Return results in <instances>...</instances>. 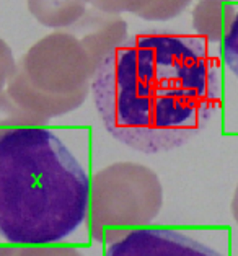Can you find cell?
Masks as SVG:
<instances>
[{"mask_svg": "<svg viewBox=\"0 0 238 256\" xmlns=\"http://www.w3.org/2000/svg\"><path fill=\"white\" fill-rule=\"evenodd\" d=\"M92 93L114 139L137 152L160 154L206 128L220 103V82L201 40L134 34L100 64Z\"/></svg>", "mask_w": 238, "mask_h": 256, "instance_id": "6da1fadb", "label": "cell"}, {"mask_svg": "<svg viewBox=\"0 0 238 256\" xmlns=\"http://www.w3.org/2000/svg\"><path fill=\"white\" fill-rule=\"evenodd\" d=\"M90 180L52 130H0V236L10 245H56L84 226Z\"/></svg>", "mask_w": 238, "mask_h": 256, "instance_id": "7a4b0ae2", "label": "cell"}, {"mask_svg": "<svg viewBox=\"0 0 238 256\" xmlns=\"http://www.w3.org/2000/svg\"><path fill=\"white\" fill-rule=\"evenodd\" d=\"M164 190L156 173L132 162H119L95 173L90 190L92 235L114 242L130 228L147 226L158 216Z\"/></svg>", "mask_w": 238, "mask_h": 256, "instance_id": "3957f363", "label": "cell"}, {"mask_svg": "<svg viewBox=\"0 0 238 256\" xmlns=\"http://www.w3.org/2000/svg\"><path fill=\"white\" fill-rule=\"evenodd\" d=\"M18 70L40 93L66 96L90 92L98 66L82 41L66 28L34 42L18 62Z\"/></svg>", "mask_w": 238, "mask_h": 256, "instance_id": "277c9868", "label": "cell"}, {"mask_svg": "<svg viewBox=\"0 0 238 256\" xmlns=\"http://www.w3.org/2000/svg\"><path fill=\"white\" fill-rule=\"evenodd\" d=\"M106 256H224L172 228H134L111 242Z\"/></svg>", "mask_w": 238, "mask_h": 256, "instance_id": "5b68a950", "label": "cell"}, {"mask_svg": "<svg viewBox=\"0 0 238 256\" xmlns=\"http://www.w3.org/2000/svg\"><path fill=\"white\" fill-rule=\"evenodd\" d=\"M67 30L82 41L98 67L118 46L128 40V23L116 14H104L96 8L86 12Z\"/></svg>", "mask_w": 238, "mask_h": 256, "instance_id": "8992f818", "label": "cell"}, {"mask_svg": "<svg viewBox=\"0 0 238 256\" xmlns=\"http://www.w3.org/2000/svg\"><path fill=\"white\" fill-rule=\"evenodd\" d=\"M7 93L23 110H26L31 114L40 116L46 121H49L51 118L67 114L70 111L80 108L86 100V96H88V92H78L74 93V95H66V96H52V95L40 93L28 84V80L18 70V66L15 76L7 84Z\"/></svg>", "mask_w": 238, "mask_h": 256, "instance_id": "52a82bcc", "label": "cell"}, {"mask_svg": "<svg viewBox=\"0 0 238 256\" xmlns=\"http://www.w3.org/2000/svg\"><path fill=\"white\" fill-rule=\"evenodd\" d=\"M236 10L230 0H201L192 12L194 31L209 42L224 41Z\"/></svg>", "mask_w": 238, "mask_h": 256, "instance_id": "ba28073f", "label": "cell"}, {"mask_svg": "<svg viewBox=\"0 0 238 256\" xmlns=\"http://www.w3.org/2000/svg\"><path fill=\"white\" fill-rule=\"evenodd\" d=\"M88 0H28V10L48 28L66 30L86 14Z\"/></svg>", "mask_w": 238, "mask_h": 256, "instance_id": "9c48e42d", "label": "cell"}, {"mask_svg": "<svg viewBox=\"0 0 238 256\" xmlns=\"http://www.w3.org/2000/svg\"><path fill=\"white\" fill-rule=\"evenodd\" d=\"M48 121L28 113L7 92H0V130L22 126H44Z\"/></svg>", "mask_w": 238, "mask_h": 256, "instance_id": "30bf717a", "label": "cell"}, {"mask_svg": "<svg viewBox=\"0 0 238 256\" xmlns=\"http://www.w3.org/2000/svg\"><path fill=\"white\" fill-rule=\"evenodd\" d=\"M190 4L191 0H155L139 18L147 22H166L183 14Z\"/></svg>", "mask_w": 238, "mask_h": 256, "instance_id": "8fae6325", "label": "cell"}, {"mask_svg": "<svg viewBox=\"0 0 238 256\" xmlns=\"http://www.w3.org/2000/svg\"><path fill=\"white\" fill-rule=\"evenodd\" d=\"M88 2L100 12L104 14H122V12H130L139 16L144 14L155 0H88Z\"/></svg>", "mask_w": 238, "mask_h": 256, "instance_id": "7c38bea8", "label": "cell"}, {"mask_svg": "<svg viewBox=\"0 0 238 256\" xmlns=\"http://www.w3.org/2000/svg\"><path fill=\"white\" fill-rule=\"evenodd\" d=\"M224 60L227 67L238 77V12L235 15V20L232 23V26L228 30V33L225 34L224 44Z\"/></svg>", "mask_w": 238, "mask_h": 256, "instance_id": "4fadbf2b", "label": "cell"}, {"mask_svg": "<svg viewBox=\"0 0 238 256\" xmlns=\"http://www.w3.org/2000/svg\"><path fill=\"white\" fill-rule=\"evenodd\" d=\"M15 256H84V254L80 250L74 246L33 245V246H18Z\"/></svg>", "mask_w": 238, "mask_h": 256, "instance_id": "5bb4252c", "label": "cell"}, {"mask_svg": "<svg viewBox=\"0 0 238 256\" xmlns=\"http://www.w3.org/2000/svg\"><path fill=\"white\" fill-rule=\"evenodd\" d=\"M16 62L14 58V52L8 48V44L0 38V92L7 86L8 80L15 76L16 72Z\"/></svg>", "mask_w": 238, "mask_h": 256, "instance_id": "9a60e30c", "label": "cell"}, {"mask_svg": "<svg viewBox=\"0 0 238 256\" xmlns=\"http://www.w3.org/2000/svg\"><path fill=\"white\" fill-rule=\"evenodd\" d=\"M232 216H234V220L238 226V184H236V188H235L234 198H232Z\"/></svg>", "mask_w": 238, "mask_h": 256, "instance_id": "2e32d148", "label": "cell"}, {"mask_svg": "<svg viewBox=\"0 0 238 256\" xmlns=\"http://www.w3.org/2000/svg\"><path fill=\"white\" fill-rule=\"evenodd\" d=\"M18 245H7V246H0V256H15L16 254Z\"/></svg>", "mask_w": 238, "mask_h": 256, "instance_id": "e0dca14e", "label": "cell"}]
</instances>
